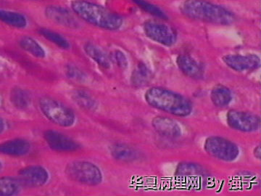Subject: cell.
Masks as SVG:
<instances>
[{
	"instance_id": "obj_9",
	"label": "cell",
	"mask_w": 261,
	"mask_h": 196,
	"mask_svg": "<svg viewBox=\"0 0 261 196\" xmlns=\"http://www.w3.org/2000/svg\"><path fill=\"white\" fill-rule=\"evenodd\" d=\"M225 64L238 72L256 70L260 65V58L255 55H227L222 58Z\"/></svg>"
},
{
	"instance_id": "obj_5",
	"label": "cell",
	"mask_w": 261,
	"mask_h": 196,
	"mask_svg": "<svg viewBox=\"0 0 261 196\" xmlns=\"http://www.w3.org/2000/svg\"><path fill=\"white\" fill-rule=\"evenodd\" d=\"M65 174L73 181L90 186H95L102 181L100 169L88 161H78L68 163Z\"/></svg>"
},
{
	"instance_id": "obj_23",
	"label": "cell",
	"mask_w": 261,
	"mask_h": 196,
	"mask_svg": "<svg viewBox=\"0 0 261 196\" xmlns=\"http://www.w3.org/2000/svg\"><path fill=\"white\" fill-rule=\"evenodd\" d=\"M39 33L45 38L46 39L49 40V42L54 43L58 47L62 48V49L68 50L70 48L69 42L67 39H65L63 36L58 33L53 32L47 29H42L39 30Z\"/></svg>"
},
{
	"instance_id": "obj_8",
	"label": "cell",
	"mask_w": 261,
	"mask_h": 196,
	"mask_svg": "<svg viewBox=\"0 0 261 196\" xmlns=\"http://www.w3.org/2000/svg\"><path fill=\"white\" fill-rule=\"evenodd\" d=\"M226 120L228 126L235 130L252 132L260 127V118L254 113L231 110L228 111Z\"/></svg>"
},
{
	"instance_id": "obj_10",
	"label": "cell",
	"mask_w": 261,
	"mask_h": 196,
	"mask_svg": "<svg viewBox=\"0 0 261 196\" xmlns=\"http://www.w3.org/2000/svg\"><path fill=\"white\" fill-rule=\"evenodd\" d=\"M44 138L51 149L59 152H70L77 151L80 148L78 142L56 131H46Z\"/></svg>"
},
{
	"instance_id": "obj_25",
	"label": "cell",
	"mask_w": 261,
	"mask_h": 196,
	"mask_svg": "<svg viewBox=\"0 0 261 196\" xmlns=\"http://www.w3.org/2000/svg\"><path fill=\"white\" fill-rule=\"evenodd\" d=\"M136 5H138L139 8L147 12L149 14L158 17V18L166 19L167 16L165 14L162 10L160 9L159 7L156 6L152 3H149L146 0H132Z\"/></svg>"
},
{
	"instance_id": "obj_14",
	"label": "cell",
	"mask_w": 261,
	"mask_h": 196,
	"mask_svg": "<svg viewBox=\"0 0 261 196\" xmlns=\"http://www.w3.org/2000/svg\"><path fill=\"white\" fill-rule=\"evenodd\" d=\"M176 63L178 68L187 77L195 80H200L203 77V68L192 57L188 55H181L176 59Z\"/></svg>"
},
{
	"instance_id": "obj_12",
	"label": "cell",
	"mask_w": 261,
	"mask_h": 196,
	"mask_svg": "<svg viewBox=\"0 0 261 196\" xmlns=\"http://www.w3.org/2000/svg\"><path fill=\"white\" fill-rule=\"evenodd\" d=\"M45 15L51 21L59 25L68 27H76L78 22L70 11L59 6L47 7L45 10Z\"/></svg>"
},
{
	"instance_id": "obj_3",
	"label": "cell",
	"mask_w": 261,
	"mask_h": 196,
	"mask_svg": "<svg viewBox=\"0 0 261 196\" xmlns=\"http://www.w3.org/2000/svg\"><path fill=\"white\" fill-rule=\"evenodd\" d=\"M145 97L149 106L174 116L185 117L192 112V104L188 98L162 87L149 89Z\"/></svg>"
},
{
	"instance_id": "obj_29",
	"label": "cell",
	"mask_w": 261,
	"mask_h": 196,
	"mask_svg": "<svg viewBox=\"0 0 261 196\" xmlns=\"http://www.w3.org/2000/svg\"><path fill=\"white\" fill-rule=\"evenodd\" d=\"M254 156L255 157L257 158V159H260V146H257V147L255 148L254 149Z\"/></svg>"
},
{
	"instance_id": "obj_20",
	"label": "cell",
	"mask_w": 261,
	"mask_h": 196,
	"mask_svg": "<svg viewBox=\"0 0 261 196\" xmlns=\"http://www.w3.org/2000/svg\"><path fill=\"white\" fill-rule=\"evenodd\" d=\"M84 51L87 56L90 57L99 66L106 69L111 67V60L97 46L92 44H87L84 46Z\"/></svg>"
},
{
	"instance_id": "obj_17",
	"label": "cell",
	"mask_w": 261,
	"mask_h": 196,
	"mask_svg": "<svg viewBox=\"0 0 261 196\" xmlns=\"http://www.w3.org/2000/svg\"><path fill=\"white\" fill-rule=\"evenodd\" d=\"M152 75L148 67L144 63H139L135 69L132 72V85L136 88H141L149 84L152 80Z\"/></svg>"
},
{
	"instance_id": "obj_7",
	"label": "cell",
	"mask_w": 261,
	"mask_h": 196,
	"mask_svg": "<svg viewBox=\"0 0 261 196\" xmlns=\"http://www.w3.org/2000/svg\"><path fill=\"white\" fill-rule=\"evenodd\" d=\"M144 32L149 39L167 47L173 45L177 39V34L174 29L167 24L154 20L145 22Z\"/></svg>"
},
{
	"instance_id": "obj_30",
	"label": "cell",
	"mask_w": 261,
	"mask_h": 196,
	"mask_svg": "<svg viewBox=\"0 0 261 196\" xmlns=\"http://www.w3.org/2000/svg\"><path fill=\"white\" fill-rule=\"evenodd\" d=\"M5 124L4 121L0 118V134L5 130Z\"/></svg>"
},
{
	"instance_id": "obj_27",
	"label": "cell",
	"mask_w": 261,
	"mask_h": 196,
	"mask_svg": "<svg viewBox=\"0 0 261 196\" xmlns=\"http://www.w3.org/2000/svg\"><path fill=\"white\" fill-rule=\"evenodd\" d=\"M111 61L118 65L122 69H125L128 66V60L124 53L121 51H115L111 53Z\"/></svg>"
},
{
	"instance_id": "obj_4",
	"label": "cell",
	"mask_w": 261,
	"mask_h": 196,
	"mask_svg": "<svg viewBox=\"0 0 261 196\" xmlns=\"http://www.w3.org/2000/svg\"><path fill=\"white\" fill-rule=\"evenodd\" d=\"M39 108L44 116L55 125L63 127H70L74 125V113L56 100L42 98L39 101Z\"/></svg>"
},
{
	"instance_id": "obj_21",
	"label": "cell",
	"mask_w": 261,
	"mask_h": 196,
	"mask_svg": "<svg viewBox=\"0 0 261 196\" xmlns=\"http://www.w3.org/2000/svg\"><path fill=\"white\" fill-rule=\"evenodd\" d=\"M21 189L20 181L11 178H0V195H14Z\"/></svg>"
},
{
	"instance_id": "obj_16",
	"label": "cell",
	"mask_w": 261,
	"mask_h": 196,
	"mask_svg": "<svg viewBox=\"0 0 261 196\" xmlns=\"http://www.w3.org/2000/svg\"><path fill=\"white\" fill-rule=\"evenodd\" d=\"M211 98L214 106L223 108L227 106L232 101V93L227 87L219 84L215 86L211 91Z\"/></svg>"
},
{
	"instance_id": "obj_24",
	"label": "cell",
	"mask_w": 261,
	"mask_h": 196,
	"mask_svg": "<svg viewBox=\"0 0 261 196\" xmlns=\"http://www.w3.org/2000/svg\"><path fill=\"white\" fill-rule=\"evenodd\" d=\"M10 100L13 106L20 109L28 107L30 104V97L29 94L21 89H13L10 95Z\"/></svg>"
},
{
	"instance_id": "obj_19",
	"label": "cell",
	"mask_w": 261,
	"mask_h": 196,
	"mask_svg": "<svg viewBox=\"0 0 261 196\" xmlns=\"http://www.w3.org/2000/svg\"><path fill=\"white\" fill-rule=\"evenodd\" d=\"M111 154L120 161H134L138 158V154L133 148L123 144H116L111 148Z\"/></svg>"
},
{
	"instance_id": "obj_13",
	"label": "cell",
	"mask_w": 261,
	"mask_h": 196,
	"mask_svg": "<svg viewBox=\"0 0 261 196\" xmlns=\"http://www.w3.org/2000/svg\"><path fill=\"white\" fill-rule=\"evenodd\" d=\"M152 125L156 132L166 137L175 138L181 135V127L172 118L156 116L152 119Z\"/></svg>"
},
{
	"instance_id": "obj_26",
	"label": "cell",
	"mask_w": 261,
	"mask_h": 196,
	"mask_svg": "<svg viewBox=\"0 0 261 196\" xmlns=\"http://www.w3.org/2000/svg\"><path fill=\"white\" fill-rule=\"evenodd\" d=\"M73 100L79 106L86 108V109L94 110L97 106L93 98L91 97L88 93L83 92V91L75 92L74 95H73Z\"/></svg>"
},
{
	"instance_id": "obj_6",
	"label": "cell",
	"mask_w": 261,
	"mask_h": 196,
	"mask_svg": "<svg viewBox=\"0 0 261 196\" xmlns=\"http://www.w3.org/2000/svg\"><path fill=\"white\" fill-rule=\"evenodd\" d=\"M205 151L212 157L231 162L238 157L240 150L236 144L221 137H210L204 144Z\"/></svg>"
},
{
	"instance_id": "obj_31",
	"label": "cell",
	"mask_w": 261,
	"mask_h": 196,
	"mask_svg": "<svg viewBox=\"0 0 261 196\" xmlns=\"http://www.w3.org/2000/svg\"><path fill=\"white\" fill-rule=\"evenodd\" d=\"M2 168H3V163L0 161V171H1Z\"/></svg>"
},
{
	"instance_id": "obj_28",
	"label": "cell",
	"mask_w": 261,
	"mask_h": 196,
	"mask_svg": "<svg viewBox=\"0 0 261 196\" xmlns=\"http://www.w3.org/2000/svg\"><path fill=\"white\" fill-rule=\"evenodd\" d=\"M67 75H68V77H70V78L73 79H82V73L80 71V70L75 69V68H73V67H68V69H67Z\"/></svg>"
},
{
	"instance_id": "obj_15",
	"label": "cell",
	"mask_w": 261,
	"mask_h": 196,
	"mask_svg": "<svg viewBox=\"0 0 261 196\" xmlns=\"http://www.w3.org/2000/svg\"><path fill=\"white\" fill-rule=\"evenodd\" d=\"M31 144L23 139H15L0 144V154L10 156H21L28 154Z\"/></svg>"
},
{
	"instance_id": "obj_22",
	"label": "cell",
	"mask_w": 261,
	"mask_h": 196,
	"mask_svg": "<svg viewBox=\"0 0 261 196\" xmlns=\"http://www.w3.org/2000/svg\"><path fill=\"white\" fill-rule=\"evenodd\" d=\"M20 45L24 51L28 52L36 58H44L46 56L45 51L43 49L42 46L32 38L23 37L20 40Z\"/></svg>"
},
{
	"instance_id": "obj_1",
	"label": "cell",
	"mask_w": 261,
	"mask_h": 196,
	"mask_svg": "<svg viewBox=\"0 0 261 196\" xmlns=\"http://www.w3.org/2000/svg\"><path fill=\"white\" fill-rule=\"evenodd\" d=\"M181 10L189 18L206 23L231 25L236 20V17L229 10L206 0H185Z\"/></svg>"
},
{
	"instance_id": "obj_2",
	"label": "cell",
	"mask_w": 261,
	"mask_h": 196,
	"mask_svg": "<svg viewBox=\"0 0 261 196\" xmlns=\"http://www.w3.org/2000/svg\"><path fill=\"white\" fill-rule=\"evenodd\" d=\"M71 8L75 14L84 21L107 30H117L123 25L121 16L111 10L84 0H74Z\"/></svg>"
},
{
	"instance_id": "obj_18",
	"label": "cell",
	"mask_w": 261,
	"mask_h": 196,
	"mask_svg": "<svg viewBox=\"0 0 261 196\" xmlns=\"http://www.w3.org/2000/svg\"><path fill=\"white\" fill-rule=\"evenodd\" d=\"M0 21L18 29L25 28L27 25V20L24 15L2 9H0Z\"/></svg>"
},
{
	"instance_id": "obj_11",
	"label": "cell",
	"mask_w": 261,
	"mask_h": 196,
	"mask_svg": "<svg viewBox=\"0 0 261 196\" xmlns=\"http://www.w3.org/2000/svg\"><path fill=\"white\" fill-rule=\"evenodd\" d=\"M20 183L29 187H42L49 180V174L42 166H31L19 172Z\"/></svg>"
}]
</instances>
